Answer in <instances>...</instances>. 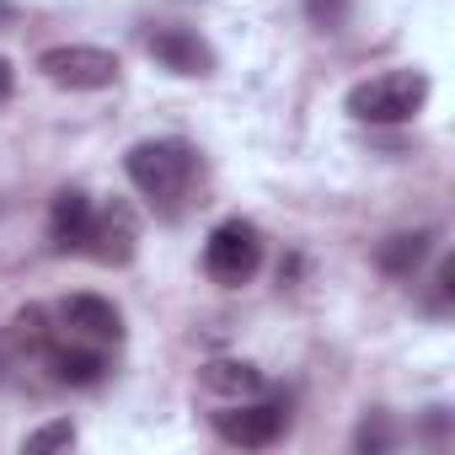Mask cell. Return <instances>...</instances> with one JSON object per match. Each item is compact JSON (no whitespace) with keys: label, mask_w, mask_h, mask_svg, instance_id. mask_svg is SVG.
Here are the masks:
<instances>
[{"label":"cell","mask_w":455,"mask_h":455,"mask_svg":"<svg viewBox=\"0 0 455 455\" xmlns=\"http://www.w3.org/2000/svg\"><path fill=\"white\" fill-rule=\"evenodd\" d=\"M60 322H65L70 332L92 338V343H118V338H124V316H118V306L102 300V295H70V300L60 306Z\"/></svg>","instance_id":"obj_8"},{"label":"cell","mask_w":455,"mask_h":455,"mask_svg":"<svg viewBox=\"0 0 455 455\" xmlns=\"http://www.w3.org/2000/svg\"><path fill=\"white\" fill-rule=\"evenodd\" d=\"M386 444H391V428H386V423H380V418H375V423H364V428H359V450H386Z\"/></svg>","instance_id":"obj_15"},{"label":"cell","mask_w":455,"mask_h":455,"mask_svg":"<svg viewBox=\"0 0 455 455\" xmlns=\"http://www.w3.org/2000/svg\"><path fill=\"white\" fill-rule=\"evenodd\" d=\"M145 49H150V60H161L177 76H209L214 70V49L193 28H150L145 33Z\"/></svg>","instance_id":"obj_7"},{"label":"cell","mask_w":455,"mask_h":455,"mask_svg":"<svg viewBox=\"0 0 455 455\" xmlns=\"http://www.w3.org/2000/svg\"><path fill=\"white\" fill-rule=\"evenodd\" d=\"M428 102V76L423 70H386L370 76L348 92V113L359 124H412Z\"/></svg>","instance_id":"obj_2"},{"label":"cell","mask_w":455,"mask_h":455,"mask_svg":"<svg viewBox=\"0 0 455 455\" xmlns=\"http://www.w3.org/2000/svg\"><path fill=\"white\" fill-rule=\"evenodd\" d=\"M54 380L60 386H97L108 375V354L102 348H49Z\"/></svg>","instance_id":"obj_11"},{"label":"cell","mask_w":455,"mask_h":455,"mask_svg":"<svg viewBox=\"0 0 455 455\" xmlns=\"http://www.w3.org/2000/svg\"><path fill=\"white\" fill-rule=\"evenodd\" d=\"M86 225H92V198L81 188H60L54 193V209H49V236H54V247L60 252H70V247L81 252Z\"/></svg>","instance_id":"obj_9"},{"label":"cell","mask_w":455,"mask_h":455,"mask_svg":"<svg viewBox=\"0 0 455 455\" xmlns=\"http://www.w3.org/2000/svg\"><path fill=\"white\" fill-rule=\"evenodd\" d=\"M134 242H140V225H134V214L124 209V204H113V209H92V225H86V242H81V252H92L97 263H129L134 258Z\"/></svg>","instance_id":"obj_6"},{"label":"cell","mask_w":455,"mask_h":455,"mask_svg":"<svg viewBox=\"0 0 455 455\" xmlns=\"http://www.w3.org/2000/svg\"><path fill=\"white\" fill-rule=\"evenodd\" d=\"M428 252H434V231H402V236L380 242L375 263H380L391 279H412V274L423 268V258H428Z\"/></svg>","instance_id":"obj_10"},{"label":"cell","mask_w":455,"mask_h":455,"mask_svg":"<svg viewBox=\"0 0 455 455\" xmlns=\"http://www.w3.org/2000/svg\"><path fill=\"white\" fill-rule=\"evenodd\" d=\"M38 70L54 81V86H70V92H102L118 81V54L97 49V44H54L38 54Z\"/></svg>","instance_id":"obj_4"},{"label":"cell","mask_w":455,"mask_h":455,"mask_svg":"<svg viewBox=\"0 0 455 455\" xmlns=\"http://www.w3.org/2000/svg\"><path fill=\"white\" fill-rule=\"evenodd\" d=\"M306 17H311L322 33H343V22H348V0H306Z\"/></svg>","instance_id":"obj_14"},{"label":"cell","mask_w":455,"mask_h":455,"mask_svg":"<svg viewBox=\"0 0 455 455\" xmlns=\"http://www.w3.org/2000/svg\"><path fill=\"white\" fill-rule=\"evenodd\" d=\"M12 92H17V70H12V60H0V108L12 102Z\"/></svg>","instance_id":"obj_16"},{"label":"cell","mask_w":455,"mask_h":455,"mask_svg":"<svg viewBox=\"0 0 455 455\" xmlns=\"http://www.w3.org/2000/svg\"><path fill=\"white\" fill-rule=\"evenodd\" d=\"M65 444H76V423H44L38 434H28V439H22V450H28V455H44V450H65Z\"/></svg>","instance_id":"obj_13"},{"label":"cell","mask_w":455,"mask_h":455,"mask_svg":"<svg viewBox=\"0 0 455 455\" xmlns=\"http://www.w3.org/2000/svg\"><path fill=\"white\" fill-rule=\"evenodd\" d=\"M204 386L242 402V396H258L263 391V375L252 364H242V359H214V364H204Z\"/></svg>","instance_id":"obj_12"},{"label":"cell","mask_w":455,"mask_h":455,"mask_svg":"<svg viewBox=\"0 0 455 455\" xmlns=\"http://www.w3.org/2000/svg\"><path fill=\"white\" fill-rule=\"evenodd\" d=\"M263 268V236H258V225L252 220H220L209 242H204V274L225 290H236L247 284L252 274Z\"/></svg>","instance_id":"obj_3"},{"label":"cell","mask_w":455,"mask_h":455,"mask_svg":"<svg viewBox=\"0 0 455 455\" xmlns=\"http://www.w3.org/2000/svg\"><path fill=\"white\" fill-rule=\"evenodd\" d=\"M284 423H290L284 402H236V407L214 412V428H220V439L247 444V450H263V444H274V439L284 434Z\"/></svg>","instance_id":"obj_5"},{"label":"cell","mask_w":455,"mask_h":455,"mask_svg":"<svg viewBox=\"0 0 455 455\" xmlns=\"http://www.w3.org/2000/svg\"><path fill=\"white\" fill-rule=\"evenodd\" d=\"M124 166H129V182H134L150 204H166V209H172V204L188 193L198 156H193L188 140H145V145L129 150Z\"/></svg>","instance_id":"obj_1"}]
</instances>
